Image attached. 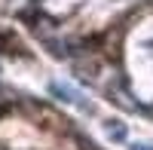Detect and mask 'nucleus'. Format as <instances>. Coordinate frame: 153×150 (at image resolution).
Wrapping results in <instances>:
<instances>
[{"mask_svg": "<svg viewBox=\"0 0 153 150\" xmlns=\"http://www.w3.org/2000/svg\"><path fill=\"white\" fill-rule=\"evenodd\" d=\"M49 92H52L58 101H65V104H71V107H76V110H83V114H92V104L83 98V92H76L74 86H68V83H52L49 86Z\"/></svg>", "mask_w": 153, "mask_h": 150, "instance_id": "obj_1", "label": "nucleus"}, {"mask_svg": "<svg viewBox=\"0 0 153 150\" xmlns=\"http://www.w3.org/2000/svg\"><path fill=\"white\" fill-rule=\"evenodd\" d=\"M107 135L113 141H126V126L123 123H107Z\"/></svg>", "mask_w": 153, "mask_h": 150, "instance_id": "obj_2", "label": "nucleus"}, {"mask_svg": "<svg viewBox=\"0 0 153 150\" xmlns=\"http://www.w3.org/2000/svg\"><path fill=\"white\" fill-rule=\"evenodd\" d=\"M132 150H153V147H150V144H135Z\"/></svg>", "mask_w": 153, "mask_h": 150, "instance_id": "obj_3", "label": "nucleus"}]
</instances>
